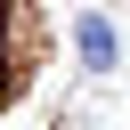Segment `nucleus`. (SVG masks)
Returning <instances> with one entry per match:
<instances>
[{
  "instance_id": "f257e3e1",
  "label": "nucleus",
  "mask_w": 130,
  "mask_h": 130,
  "mask_svg": "<svg viewBox=\"0 0 130 130\" xmlns=\"http://www.w3.org/2000/svg\"><path fill=\"white\" fill-rule=\"evenodd\" d=\"M73 49H81V65H89V73H114V57H122L106 16H73Z\"/></svg>"
}]
</instances>
